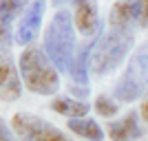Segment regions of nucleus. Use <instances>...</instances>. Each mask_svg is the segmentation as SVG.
Returning a JSON list of instances; mask_svg holds the SVG:
<instances>
[{
    "instance_id": "nucleus-1",
    "label": "nucleus",
    "mask_w": 148,
    "mask_h": 141,
    "mask_svg": "<svg viewBox=\"0 0 148 141\" xmlns=\"http://www.w3.org/2000/svg\"><path fill=\"white\" fill-rule=\"evenodd\" d=\"M44 53L60 73H71L75 60V31L73 16L69 11H58L44 31Z\"/></svg>"
},
{
    "instance_id": "nucleus-2",
    "label": "nucleus",
    "mask_w": 148,
    "mask_h": 141,
    "mask_svg": "<svg viewBox=\"0 0 148 141\" xmlns=\"http://www.w3.org/2000/svg\"><path fill=\"white\" fill-rule=\"evenodd\" d=\"M20 77L36 95H56L60 88V75L49 55L38 46H27L18 62Z\"/></svg>"
},
{
    "instance_id": "nucleus-3",
    "label": "nucleus",
    "mask_w": 148,
    "mask_h": 141,
    "mask_svg": "<svg viewBox=\"0 0 148 141\" xmlns=\"http://www.w3.org/2000/svg\"><path fill=\"white\" fill-rule=\"evenodd\" d=\"M130 46H133V31L119 29V27H111L106 35L95 40L93 57H91L93 73L106 75V73H111V71H115L122 64V60L128 55Z\"/></svg>"
},
{
    "instance_id": "nucleus-4",
    "label": "nucleus",
    "mask_w": 148,
    "mask_h": 141,
    "mask_svg": "<svg viewBox=\"0 0 148 141\" xmlns=\"http://www.w3.org/2000/svg\"><path fill=\"white\" fill-rule=\"evenodd\" d=\"M148 88V44L130 55V62L124 71L122 80L115 88V97L119 101H135L139 95H144Z\"/></svg>"
},
{
    "instance_id": "nucleus-5",
    "label": "nucleus",
    "mask_w": 148,
    "mask_h": 141,
    "mask_svg": "<svg viewBox=\"0 0 148 141\" xmlns=\"http://www.w3.org/2000/svg\"><path fill=\"white\" fill-rule=\"evenodd\" d=\"M11 123L22 141H71L62 130L53 128L49 121L31 112H16Z\"/></svg>"
},
{
    "instance_id": "nucleus-6",
    "label": "nucleus",
    "mask_w": 148,
    "mask_h": 141,
    "mask_svg": "<svg viewBox=\"0 0 148 141\" xmlns=\"http://www.w3.org/2000/svg\"><path fill=\"white\" fill-rule=\"evenodd\" d=\"M20 71L16 68L13 60L7 53H0V99L5 101H16L22 93L20 84Z\"/></svg>"
},
{
    "instance_id": "nucleus-7",
    "label": "nucleus",
    "mask_w": 148,
    "mask_h": 141,
    "mask_svg": "<svg viewBox=\"0 0 148 141\" xmlns=\"http://www.w3.org/2000/svg\"><path fill=\"white\" fill-rule=\"evenodd\" d=\"M42 16H44V0H36V2H31L29 9H27L25 16H22V20H20L16 42L22 44V46H29V44L36 40L38 31H40Z\"/></svg>"
},
{
    "instance_id": "nucleus-8",
    "label": "nucleus",
    "mask_w": 148,
    "mask_h": 141,
    "mask_svg": "<svg viewBox=\"0 0 148 141\" xmlns=\"http://www.w3.org/2000/svg\"><path fill=\"white\" fill-rule=\"evenodd\" d=\"M73 22L82 35H93L97 31V11H95V5L91 0H80L77 2Z\"/></svg>"
},
{
    "instance_id": "nucleus-9",
    "label": "nucleus",
    "mask_w": 148,
    "mask_h": 141,
    "mask_svg": "<svg viewBox=\"0 0 148 141\" xmlns=\"http://www.w3.org/2000/svg\"><path fill=\"white\" fill-rule=\"evenodd\" d=\"M139 135H142V130H139V121H137L135 112L126 115L122 121L111 123V128H108V137L113 141H137Z\"/></svg>"
},
{
    "instance_id": "nucleus-10",
    "label": "nucleus",
    "mask_w": 148,
    "mask_h": 141,
    "mask_svg": "<svg viewBox=\"0 0 148 141\" xmlns=\"http://www.w3.org/2000/svg\"><path fill=\"white\" fill-rule=\"evenodd\" d=\"M137 25V13H135V0H119L111 9V27L119 29H130Z\"/></svg>"
},
{
    "instance_id": "nucleus-11",
    "label": "nucleus",
    "mask_w": 148,
    "mask_h": 141,
    "mask_svg": "<svg viewBox=\"0 0 148 141\" xmlns=\"http://www.w3.org/2000/svg\"><path fill=\"white\" fill-rule=\"evenodd\" d=\"M93 46H95V40L91 44H84L77 53H75V60H73V68H71V77H73L75 84L80 86H86L88 88V62L93 57Z\"/></svg>"
},
{
    "instance_id": "nucleus-12",
    "label": "nucleus",
    "mask_w": 148,
    "mask_h": 141,
    "mask_svg": "<svg viewBox=\"0 0 148 141\" xmlns=\"http://www.w3.org/2000/svg\"><path fill=\"white\" fill-rule=\"evenodd\" d=\"M69 130L75 132V135L84 137L88 141H102L104 139V130L97 126V121H93V119H86V117H82V119H69Z\"/></svg>"
},
{
    "instance_id": "nucleus-13",
    "label": "nucleus",
    "mask_w": 148,
    "mask_h": 141,
    "mask_svg": "<svg viewBox=\"0 0 148 141\" xmlns=\"http://www.w3.org/2000/svg\"><path fill=\"white\" fill-rule=\"evenodd\" d=\"M51 108L60 115H66L69 119H82V117H86L88 112V106L84 101H77V99H71V97H60L56 99Z\"/></svg>"
},
{
    "instance_id": "nucleus-14",
    "label": "nucleus",
    "mask_w": 148,
    "mask_h": 141,
    "mask_svg": "<svg viewBox=\"0 0 148 141\" xmlns=\"http://www.w3.org/2000/svg\"><path fill=\"white\" fill-rule=\"evenodd\" d=\"M25 5H27V0H0V22L7 27L25 9Z\"/></svg>"
},
{
    "instance_id": "nucleus-15",
    "label": "nucleus",
    "mask_w": 148,
    "mask_h": 141,
    "mask_svg": "<svg viewBox=\"0 0 148 141\" xmlns=\"http://www.w3.org/2000/svg\"><path fill=\"white\" fill-rule=\"evenodd\" d=\"M95 110H97L102 117H111V115H115V112H117V104H115L111 97L99 95V97L95 99Z\"/></svg>"
},
{
    "instance_id": "nucleus-16",
    "label": "nucleus",
    "mask_w": 148,
    "mask_h": 141,
    "mask_svg": "<svg viewBox=\"0 0 148 141\" xmlns=\"http://www.w3.org/2000/svg\"><path fill=\"white\" fill-rule=\"evenodd\" d=\"M135 13H137V25L148 27V0H135Z\"/></svg>"
},
{
    "instance_id": "nucleus-17",
    "label": "nucleus",
    "mask_w": 148,
    "mask_h": 141,
    "mask_svg": "<svg viewBox=\"0 0 148 141\" xmlns=\"http://www.w3.org/2000/svg\"><path fill=\"white\" fill-rule=\"evenodd\" d=\"M0 141H18L16 137L11 135V130H9V126L5 123L2 117H0Z\"/></svg>"
},
{
    "instance_id": "nucleus-18",
    "label": "nucleus",
    "mask_w": 148,
    "mask_h": 141,
    "mask_svg": "<svg viewBox=\"0 0 148 141\" xmlns=\"http://www.w3.org/2000/svg\"><path fill=\"white\" fill-rule=\"evenodd\" d=\"M9 31H7V27L2 25V22H0V44H9Z\"/></svg>"
},
{
    "instance_id": "nucleus-19",
    "label": "nucleus",
    "mask_w": 148,
    "mask_h": 141,
    "mask_svg": "<svg viewBox=\"0 0 148 141\" xmlns=\"http://www.w3.org/2000/svg\"><path fill=\"white\" fill-rule=\"evenodd\" d=\"M142 117H144V121L148 123V97H146V101L142 104Z\"/></svg>"
},
{
    "instance_id": "nucleus-20",
    "label": "nucleus",
    "mask_w": 148,
    "mask_h": 141,
    "mask_svg": "<svg viewBox=\"0 0 148 141\" xmlns=\"http://www.w3.org/2000/svg\"><path fill=\"white\" fill-rule=\"evenodd\" d=\"M69 2H80V0H53L56 7H62V5H69Z\"/></svg>"
}]
</instances>
